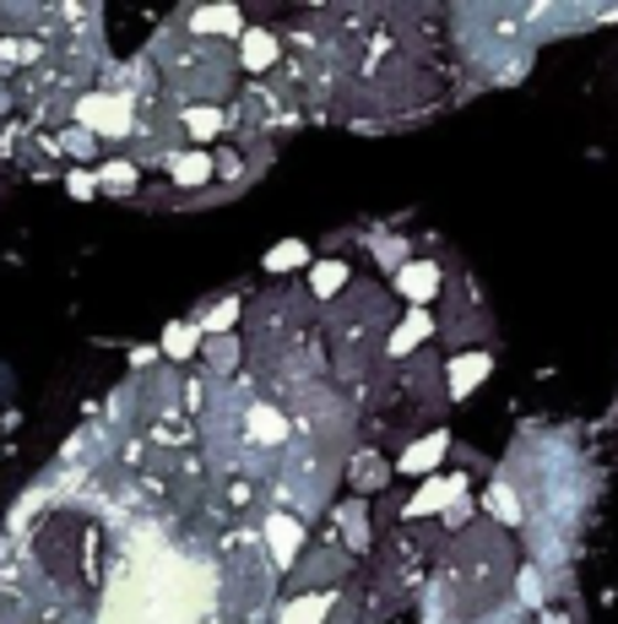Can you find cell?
<instances>
[{
    "label": "cell",
    "instance_id": "cell-6",
    "mask_svg": "<svg viewBox=\"0 0 618 624\" xmlns=\"http://www.w3.org/2000/svg\"><path fill=\"white\" fill-rule=\"evenodd\" d=\"M467 495H472V478H467V473H450V478H424V484H418V495L402 505V521H429V516L439 521L456 499H467Z\"/></svg>",
    "mask_w": 618,
    "mask_h": 624
},
{
    "label": "cell",
    "instance_id": "cell-29",
    "mask_svg": "<svg viewBox=\"0 0 618 624\" xmlns=\"http://www.w3.org/2000/svg\"><path fill=\"white\" fill-rule=\"evenodd\" d=\"M537 624H580V614H569V603H548Z\"/></svg>",
    "mask_w": 618,
    "mask_h": 624
},
{
    "label": "cell",
    "instance_id": "cell-24",
    "mask_svg": "<svg viewBox=\"0 0 618 624\" xmlns=\"http://www.w3.org/2000/svg\"><path fill=\"white\" fill-rule=\"evenodd\" d=\"M239 320H245V305H239V299H212L206 310L195 315L201 337H228V331H234Z\"/></svg>",
    "mask_w": 618,
    "mask_h": 624
},
{
    "label": "cell",
    "instance_id": "cell-11",
    "mask_svg": "<svg viewBox=\"0 0 618 624\" xmlns=\"http://www.w3.org/2000/svg\"><path fill=\"white\" fill-rule=\"evenodd\" d=\"M445 451H450V435H445V430L418 435L407 451H402V456H396V478H429V473H439Z\"/></svg>",
    "mask_w": 618,
    "mask_h": 624
},
{
    "label": "cell",
    "instance_id": "cell-25",
    "mask_svg": "<svg viewBox=\"0 0 618 624\" xmlns=\"http://www.w3.org/2000/svg\"><path fill=\"white\" fill-rule=\"evenodd\" d=\"M93 174H98V190H109V195H136V186H141L136 158H115V163H104V169H93Z\"/></svg>",
    "mask_w": 618,
    "mask_h": 624
},
{
    "label": "cell",
    "instance_id": "cell-5",
    "mask_svg": "<svg viewBox=\"0 0 618 624\" xmlns=\"http://www.w3.org/2000/svg\"><path fill=\"white\" fill-rule=\"evenodd\" d=\"M255 532H260V549H266V560H271V570H294L299 564V554H305V538L309 527L299 521V516H288V510H266L260 521H255Z\"/></svg>",
    "mask_w": 618,
    "mask_h": 624
},
{
    "label": "cell",
    "instance_id": "cell-21",
    "mask_svg": "<svg viewBox=\"0 0 618 624\" xmlns=\"http://www.w3.org/2000/svg\"><path fill=\"white\" fill-rule=\"evenodd\" d=\"M515 603H521L526 614H543V609L554 603V586H548V575H543V570H537L532 560L515 570Z\"/></svg>",
    "mask_w": 618,
    "mask_h": 624
},
{
    "label": "cell",
    "instance_id": "cell-2",
    "mask_svg": "<svg viewBox=\"0 0 618 624\" xmlns=\"http://www.w3.org/2000/svg\"><path fill=\"white\" fill-rule=\"evenodd\" d=\"M385 337H391V310L374 283H353L348 299L326 310V342L337 353V374L348 385H374L385 380Z\"/></svg>",
    "mask_w": 618,
    "mask_h": 624
},
{
    "label": "cell",
    "instance_id": "cell-23",
    "mask_svg": "<svg viewBox=\"0 0 618 624\" xmlns=\"http://www.w3.org/2000/svg\"><path fill=\"white\" fill-rule=\"evenodd\" d=\"M266 277H288V272H299V266H315V255H309V240H277V245L266 250Z\"/></svg>",
    "mask_w": 618,
    "mask_h": 624
},
{
    "label": "cell",
    "instance_id": "cell-13",
    "mask_svg": "<svg viewBox=\"0 0 618 624\" xmlns=\"http://www.w3.org/2000/svg\"><path fill=\"white\" fill-rule=\"evenodd\" d=\"M391 478H396V467H391V462H385L380 451H370V445L348 456V484L359 489V499H364V495H380V489H385Z\"/></svg>",
    "mask_w": 618,
    "mask_h": 624
},
{
    "label": "cell",
    "instance_id": "cell-16",
    "mask_svg": "<svg viewBox=\"0 0 618 624\" xmlns=\"http://www.w3.org/2000/svg\"><path fill=\"white\" fill-rule=\"evenodd\" d=\"M331 609H337V592H299L271 614V624H331Z\"/></svg>",
    "mask_w": 618,
    "mask_h": 624
},
{
    "label": "cell",
    "instance_id": "cell-4",
    "mask_svg": "<svg viewBox=\"0 0 618 624\" xmlns=\"http://www.w3.org/2000/svg\"><path fill=\"white\" fill-rule=\"evenodd\" d=\"M348 575H353V554L342 543H315L309 560L288 570V586H294V597L299 592H342Z\"/></svg>",
    "mask_w": 618,
    "mask_h": 624
},
{
    "label": "cell",
    "instance_id": "cell-27",
    "mask_svg": "<svg viewBox=\"0 0 618 624\" xmlns=\"http://www.w3.org/2000/svg\"><path fill=\"white\" fill-rule=\"evenodd\" d=\"M472 521H478V505H472V495H467V499H456V505H450V510L439 516V532H450V538H461V532H467Z\"/></svg>",
    "mask_w": 618,
    "mask_h": 624
},
{
    "label": "cell",
    "instance_id": "cell-8",
    "mask_svg": "<svg viewBox=\"0 0 618 624\" xmlns=\"http://www.w3.org/2000/svg\"><path fill=\"white\" fill-rule=\"evenodd\" d=\"M489 374H494V353H489V348H461V353L445 364V402H467Z\"/></svg>",
    "mask_w": 618,
    "mask_h": 624
},
{
    "label": "cell",
    "instance_id": "cell-18",
    "mask_svg": "<svg viewBox=\"0 0 618 624\" xmlns=\"http://www.w3.org/2000/svg\"><path fill=\"white\" fill-rule=\"evenodd\" d=\"M353 283V261H315L309 266V299L315 305H337V294Z\"/></svg>",
    "mask_w": 618,
    "mask_h": 624
},
{
    "label": "cell",
    "instance_id": "cell-26",
    "mask_svg": "<svg viewBox=\"0 0 618 624\" xmlns=\"http://www.w3.org/2000/svg\"><path fill=\"white\" fill-rule=\"evenodd\" d=\"M370 250L385 272H402V266L413 261V255H407V240H402V234H385V229H374L370 234Z\"/></svg>",
    "mask_w": 618,
    "mask_h": 624
},
{
    "label": "cell",
    "instance_id": "cell-19",
    "mask_svg": "<svg viewBox=\"0 0 618 624\" xmlns=\"http://www.w3.org/2000/svg\"><path fill=\"white\" fill-rule=\"evenodd\" d=\"M180 130H185V141L206 147V141H223L234 130V115L228 109H180Z\"/></svg>",
    "mask_w": 618,
    "mask_h": 624
},
{
    "label": "cell",
    "instance_id": "cell-7",
    "mask_svg": "<svg viewBox=\"0 0 618 624\" xmlns=\"http://www.w3.org/2000/svg\"><path fill=\"white\" fill-rule=\"evenodd\" d=\"M180 22H185L195 39H217V44H239L245 39V11L239 6H190V11H180Z\"/></svg>",
    "mask_w": 618,
    "mask_h": 624
},
{
    "label": "cell",
    "instance_id": "cell-10",
    "mask_svg": "<svg viewBox=\"0 0 618 624\" xmlns=\"http://www.w3.org/2000/svg\"><path fill=\"white\" fill-rule=\"evenodd\" d=\"M429 337H434V315L429 310H407L396 326H391V337H385V359H391V364H407V359L424 353Z\"/></svg>",
    "mask_w": 618,
    "mask_h": 624
},
{
    "label": "cell",
    "instance_id": "cell-9",
    "mask_svg": "<svg viewBox=\"0 0 618 624\" xmlns=\"http://www.w3.org/2000/svg\"><path fill=\"white\" fill-rule=\"evenodd\" d=\"M391 277H396V294L407 299V310H429L434 299H439V288H445L439 261H407V266L391 272Z\"/></svg>",
    "mask_w": 618,
    "mask_h": 624
},
{
    "label": "cell",
    "instance_id": "cell-3",
    "mask_svg": "<svg viewBox=\"0 0 618 624\" xmlns=\"http://www.w3.org/2000/svg\"><path fill=\"white\" fill-rule=\"evenodd\" d=\"M71 115H76L82 130H93L98 141H115V147H120V141H136V93L120 87L115 76L98 82V87H87Z\"/></svg>",
    "mask_w": 618,
    "mask_h": 624
},
{
    "label": "cell",
    "instance_id": "cell-17",
    "mask_svg": "<svg viewBox=\"0 0 618 624\" xmlns=\"http://www.w3.org/2000/svg\"><path fill=\"white\" fill-rule=\"evenodd\" d=\"M201 359H206V374L212 380H234L239 374V364H245V337H206L201 342Z\"/></svg>",
    "mask_w": 618,
    "mask_h": 624
},
{
    "label": "cell",
    "instance_id": "cell-14",
    "mask_svg": "<svg viewBox=\"0 0 618 624\" xmlns=\"http://www.w3.org/2000/svg\"><path fill=\"white\" fill-rule=\"evenodd\" d=\"M337 532H342V549L353 554V560H364L370 554V499H348V505H337Z\"/></svg>",
    "mask_w": 618,
    "mask_h": 624
},
{
    "label": "cell",
    "instance_id": "cell-28",
    "mask_svg": "<svg viewBox=\"0 0 618 624\" xmlns=\"http://www.w3.org/2000/svg\"><path fill=\"white\" fill-rule=\"evenodd\" d=\"M65 190H71V201H93L98 195V174L93 169H65Z\"/></svg>",
    "mask_w": 618,
    "mask_h": 624
},
{
    "label": "cell",
    "instance_id": "cell-15",
    "mask_svg": "<svg viewBox=\"0 0 618 624\" xmlns=\"http://www.w3.org/2000/svg\"><path fill=\"white\" fill-rule=\"evenodd\" d=\"M483 516L499 521L504 532H510V527H526V505H521V495H515L510 478H489V489H483Z\"/></svg>",
    "mask_w": 618,
    "mask_h": 624
},
{
    "label": "cell",
    "instance_id": "cell-30",
    "mask_svg": "<svg viewBox=\"0 0 618 624\" xmlns=\"http://www.w3.org/2000/svg\"><path fill=\"white\" fill-rule=\"evenodd\" d=\"M158 359H163V353H158V348H136V353H130V364H136V370H152V364H158Z\"/></svg>",
    "mask_w": 618,
    "mask_h": 624
},
{
    "label": "cell",
    "instance_id": "cell-12",
    "mask_svg": "<svg viewBox=\"0 0 618 624\" xmlns=\"http://www.w3.org/2000/svg\"><path fill=\"white\" fill-rule=\"evenodd\" d=\"M271 65H283V39L271 28H245V39H239V71L266 76Z\"/></svg>",
    "mask_w": 618,
    "mask_h": 624
},
{
    "label": "cell",
    "instance_id": "cell-20",
    "mask_svg": "<svg viewBox=\"0 0 618 624\" xmlns=\"http://www.w3.org/2000/svg\"><path fill=\"white\" fill-rule=\"evenodd\" d=\"M201 342H206V337H201L195 320H169L163 337H158V353H163L169 364H190V359L201 353Z\"/></svg>",
    "mask_w": 618,
    "mask_h": 624
},
{
    "label": "cell",
    "instance_id": "cell-22",
    "mask_svg": "<svg viewBox=\"0 0 618 624\" xmlns=\"http://www.w3.org/2000/svg\"><path fill=\"white\" fill-rule=\"evenodd\" d=\"M55 147H61L65 158H71V169H93V158L104 152V141L93 136V130H82V125L71 120L61 125V136H55Z\"/></svg>",
    "mask_w": 618,
    "mask_h": 624
},
{
    "label": "cell",
    "instance_id": "cell-31",
    "mask_svg": "<svg viewBox=\"0 0 618 624\" xmlns=\"http://www.w3.org/2000/svg\"><path fill=\"white\" fill-rule=\"evenodd\" d=\"M11 104H17V93H11V87H6V76H0V115H6Z\"/></svg>",
    "mask_w": 618,
    "mask_h": 624
},
{
    "label": "cell",
    "instance_id": "cell-1",
    "mask_svg": "<svg viewBox=\"0 0 618 624\" xmlns=\"http://www.w3.org/2000/svg\"><path fill=\"white\" fill-rule=\"evenodd\" d=\"M147 61L174 109H223L228 98H239V44L195 39L180 17L152 39Z\"/></svg>",
    "mask_w": 618,
    "mask_h": 624
}]
</instances>
